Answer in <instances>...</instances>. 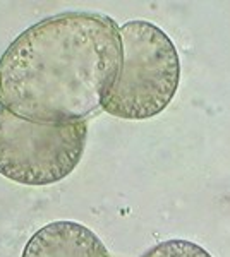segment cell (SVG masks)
<instances>
[{
    "label": "cell",
    "instance_id": "3",
    "mask_svg": "<svg viewBox=\"0 0 230 257\" xmlns=\"http://www.w3.org/2000/svg\"><path fill=\"white\" fill-rule=\"evenodd\" d=\"M88 139V120L38 123L0 106V175L19 185L43 187L76 170Z\"/></svg>",
    "mask_w": 230,
    "mask_h": 257
},
{
    "label": "cell",
    "instance_id": "1",
    "mask_svg": "<svg viewBox=\"0 0 230 257\" xmlns=\"http://www.w3.org/2000/svg\"><path fill=\"white\" fill-rule=\"evenodd\" d=\"M122 67L120 28L98 12L33 24L0 57V106L38 123H76L102 108Z\"/></svg>",
    "mask_w": 230,
    "mask_h": 257
},
{
    "label": "cell",
    "instance_id": "2",
    "mask_svg": "<svg viewBox=\"0 0 230 257\" xmlns=\"http://www.w3.org/2000/svg\"><path fill=\"white\" fill-rule=\"evenodd\" d=\"M122 67L102 110L124 120H146L162 113L181 81V60L174 41L149 21L120 26Z\"/></svg>",
    "mask_w": 230,
    "mask_h": 257
},
{
    "label": "cell",
    "instance_id": "4",
    "mask_svg": "<svg viewBox=\"0 0 230 257\" xmlns=\"http://www.w3.org/2000/svg\"><path fill=\"white\" fill-rule=\"evenodd\" d=\"M23 257H110L107 247L88 226L53 221L28 240Z\"/></svg>",
    "mask_w": 230,
    "mask_h": 257
},
{
    "label": "cell",
    "instance_id": "5",
    "mask_svg": "<svg viewBox=\"0 0 230 257\" xmlns=\"http://www.w3.org/2000/svg\"><path fill=\"white\" fill-rule=\"evenodd\" d=\"M141 257H213L206 248L189 240L172 238L157 243Z\"/></svg>",
    "mask_w": 230,
    "mask_h": 257
}]
</instances>
